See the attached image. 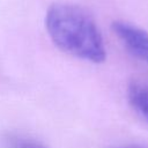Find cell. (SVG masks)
<instances>
[{
	"mask_svg": "<svg viewBox=\"0 0 148 148\" xmlns=\"http://www.w3.org/2000/svg\"><path fill=\"white\" fill-rule=\"evenodd\" d=\"M45 27L50 38L61 51L95 64L105 60L102 34L91 15L80 6L53 3L46 12Z\"/></svg>",
	"mask_w": 148,
	"mask_h": 148,
	"instance_id": "1",
	"label": "cell"
},
{
	"mask_svg": "<svg viewBox=\"0 0 148 148\" xmlns=\"http://www.w3.org/2000/svg\"><path fill=\"white\" fill-rule=\"evenodd\" d=\"M111 27L127 51L148 64V32L125 21H114Z\"/></svg>",
	"mask_w": 148,
	"mask_h": 148,
	"instance_id": "2",
	"label": "cell"
},
{
	"mask_svg": "<svg viewBox=\"0 0 148 148\" xmlns=\"http://www.w3.org/2000/svg\"><path fill=\"white\" fill-rule=\"evenodd\" d=\"M127 98L132 109L148 123V82L131 81L127 87Z\"/></svg>",
	"mask_w": 148,
	"mask_h": 148,
	"instance_id": "3",
	"label": "cell"
},
{
	"mask_svg": "<svg viewBox=\"0 0 148 148\" xmlns=\"http://www.w3.org/2000/svg\"><path fill=\"white\" fill-rule=\"evenodd\" d=\"M6 148H47L42 142L27 136H9L6 142Z\"/></svg>",
	"mask_w": 148,
	"mask_h": 148,
	"instance_id": "4",
	"label": "cell"
},
{
	"mask_svg": "<svg viewBox=\"0 0 148 148\" xmlns=\"http://www.w3.org/2000/svg\"><path fill=\"white\" fill-rule=\"evenodd\" d=\"M118 148H145V147H138V146H127V147H118Z\"/></svg>",
	"mask_w": 148,
	"mask_h": 148,
	"instance_id": "5",
	"label": "cell"
}]
</instances>
